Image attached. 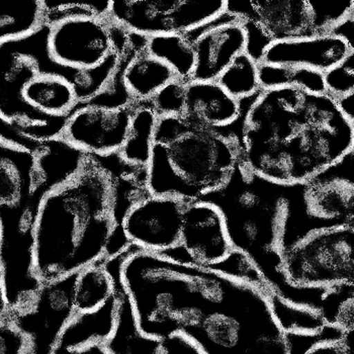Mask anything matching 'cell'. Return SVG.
<instances>
[{"mask_svg": "<svg viewBox=\"0 0 354 354\" xmlns=\"http://www.w3.org/2000/svg\"><path fill=\"white\" fill-rule=\"evenodd\" d=\"M117 311L118 295L115 288L113 297L95 311L74 315L63 331L58 346L78 348L91 343L106 342L115 328Z\"/></svg>", "mask_w": 354, "mask_h": 354, "instance_id": "cell-22", "label": "cell"}, {"mask_svg": "<svg viewBox=\"0 0 354 354\" xmlns=\"http://www.w3.org/2000/svg\"><path fill=\"white\" fill-rule=\"evenodd\" d=\"M102 259L76 273L73 305L76 313H89L102 307L115 292L113 279Z\"/></svg>", "mask_w": 354, "mask_h": 354, "instance_id": "cell-26", "label": "cell"}, {"mask_svg": "<svg viewBox=\"0 0 354 354\" xmlns=\"http://www.w3.org/2000/svg\"><path fill=\"white\" fill-rule=\"evenodd\" d=\"M354 150V123L327 93L262 89L244 118L239 161L283 185L305 183Z\"/></svg>", "mask_w": 354, "mask_h": 354, "instance_id": "cell-1", "label": "cell"}, {"mask_svg": "<svg viewBox=\"0 0 354 354\" xmlns=\"http://www.w3.org/2000/svg\"><path fill=\"white\" fill-rule=\"evenodd\" d=\"M133 250V246L129 247L124 252L106 261V268L113 279L118 295L115 328L108 340L104 343L108 353L203 354L198 346L183 334L156 338L145 335L140 331L132 304L122 281V266Z\"/></svg>", "mask_w": 354, "mask_h": 354, "instance_id": "cell-12", "label": "cell"}, {"mask_svg": "<svg viewBox=\"0 0 354 354\" xmlns=\"http://www.w3.org/2000/svg\"><path fill=\"white\" fill-rule=\"evenodd\" d=\"M325 93L334 100L354 93V51L324 73Z\"/></svg>", "mask_w": 354, "mask_h": 354, "instance_id": "cell-35", "label": "cell"}, {"mask_svg": "<svg viewBox=\"0 0 354 354\" xmlns=\"http://www.w3.org/2000/svg\"><path fill=\"white\" fill-rule=\"evenodd\" d=\"M187 202L168 196H150L135 205L124 222V233L140 250L161 255L180 245Z\"/></svg>", "mask_w": 354, "mask_h": 354, "instance_id": "cell-15", "label": "cell"}, {"mask_svg": "<svg viewBox=\"0 0 354 354\" xmlns=\"http://www.w3.org/2000/svg\"><path fill=\"white\" fill-rule=\"evenodd\" d=\"M227 0H111L109 17L145 36L185 34L226 12Z\"/></svg>", "mask_w": 354, "mask_h": 354, "instance_id": "cell-9", "label": "cell"}, {"mask_svg": "<svg viewBox=\"0 0 354 354\" xmlns=\"http://www.w3.org/2000/svg\"><path fill=\"white\" fill-rule=\"evenodd\" d=\"M180 245L194 266L205 268L220 263L234 250L218 207L200 200L185 205Z\"/></svg>", "mask_w": 354, "mask_h": 354, "instance_id": "cell-17", "label": "cell"}, {"mask_svg": "<svg viewBox=\"0 0 354 354\" xmlns=\"http://www.w3.org/2000/svg\"><path fill=\"white\" fill-rule=\"evenodd\" d=\"M353 25H354V12L349 15L347 19H345L344 21H341L340 24H338L335 28H332L331 32H329V35H332V36L339 37V38L343 39L349 46H351L353 49H354L353 41H354V34H353Z\"/></svg>", "mask_w": 354, "mask_h": 354, "instance_id": "cell-39", "label": "cell"}, {"mask_svg": "<svg viewBox=\"0 0 354 354\" xmlns=\"http://www.w3.org/2000/svg\"><path fill=\"white\" fill-rule=\"evenodd\" d=\"M85 156L60 137L43 142L35 153V176L19 181L15 203L0 205V279L10 313L28 308L41 286L35 272V227L41 203L80 171Z\"/></svg>", "mask_w": 354, "mask_h": 354, "instance_id": "cell-5", "label": "cell"}, {"mask_svg": "<svg viewBox=\"0 0 354 354\" xmlns=\"http://www.w3.org/2000/svg\"><path fill=\"white\" fill-rule=\"evenodd\" d=\"M133 111L134 104L126 108L104 109L78 102L60 138L85 154H115L128 137Z\"/></svg>", "mask_w": 354, "mask_h": 354, "instance_id": "cell-14", "label": "cell"}, {"mask_svg": "<svg viewBox=\"0 0 354 354\" xmlns=\"http://www.w3.org/2000/svg\"><path fill=\"white\" fill-rule=\"evenodd\" d=\"M288 354H354V330L327 325L315 333H286Z\"/></svg>", "mask_w": 354, "mask_h": 354, "instance_id": "cell-30", "label": "cell"}, {"mask_svg": "<svg viewBox=\"0 0 354 354\" xmlns=\"http://www.w3.org/2000/svg\"><path fill=\"white\" fill-rule=\"evenodd\" d=\"M54 354H109L104 343L96 342L78 348H63L57 346Z\"/></svg>", "mask_w": 354, "mask_h": 354, "instance_id": "cell-40", "label": "cell"}, {"mask_svg": "<svg viewBox=\"0 0 354 354\" xmlns=\"http://www.w3.org/2000/svg\"><path fill=\"white\" fill-rule=\"evenodd\" d=\"M0 354H30V339L8 312L0 319Z\"/></svg>", "mask_w": 354, "mask_h": 354, "instance_id": "cell-37", "label": "cell"}, {"mask_svg": "<svg viewBox=\"0 0 354 354\" xmlns=\"http://www.w3.org/2000/svg\"><path fill=\"white\" fill-rule=\"evenodd\" d=\"M218 84L236 100L250 97L261 91L259 63L248 54L238 55L217 80Z\"/></svg>", "mask_w": 354, "mask_h": 354, "instance_id": "cell-32", "label": "cell"}, {"mask_svg": "<svg viewBox=\"0 0 354 354\" xmlns=\"http://www.w3.org/2000/svg\"><path fill=\"white\" fill-rule=\"evenodd\" d=\"M111 1H74L55 2L41 0L45 26L53 27L57 24L68 19L82 17H108L111 10Z\"/></svg>", "mask_w": 354, "mask_h": 354, "instance_id": "cell-34", "label": "cell"}, {"mask_svg": "<svg viewBox=\"0 0 354 354\" xmlns=\"http://www.w3.org/2000/svg\"><path fill=\"white\" fill-rule=\"evenodd\" d=\"M44 26L41 0L0 1V44L21 40Z\"/></svg>", "mask_w": 354, "mask_h": 354, "instance_id": "cell-28", "label": "cell"}, {"mask_svg": "<svg viewBox=\"0 0 354 354\" xmlns=\"http://www.w3.org/2000/svg\"><path fill=\"white\" fill-rule=\"evenodd\" d=\"M294 185L257 176L238 159L227 183L200 201L218 207L234 250L249 259L277 296L322 317L330 288L294 286L283 272V237Z\"/></svg>", "mask_w": 354, "mask_h": 354, "instance_id": "cell-3", "label": "cell"}, {"mask_svg": "<svg viewBox=\"0 0 354 354\" xmlns=\"http://www.w3.org/2000/svg\"><path fill=\"white\" fill-rule=\"evenodd\" d=\"M259 83L262 89L277 87H300L316 93H325L324 74L305 67L259 64Z\"/></svg>", "mask_w": 354, "mask_h": 354, "instance_id": "cell-31", "label": "cell"}, {"mask_svg": "<svg viewBox=\"0 0 354 354\" xmlns=\"http://www.w3.org/2000/svg\"><path fill=\"white\" fill-rule=\"evenodd\" d=\"M353 51L339 37L323 35L273 43L264 53L261 63L305 67L324 74Z\"/></svg>", "mask_w": 354, "mask_h": 354, "instance_id": "cell-20", "label": "cell"}, {"mask_svg": "<svg viewBox=\"0 0 354 354\" xmlns=\"http://www.w3.org/2000/svg\"><path fill=\"white\" fill-rule=\"evenodd\" d=\"M148 39L149 37L145 35L129 30L128 41L120 52L117 67L106 88L91 100L83 102V104L104 109H120L132 106L134 102L124 84V70L138 54L147 49Z\"/></svg>", "mask_w": 354, "mask_h": 354, "instance_id": "cell-27", "label": "cell"}, {"mask_svg": "<svg viewBox=\"0 0 354 354\" xmlns=\"http://www.w3.org/2000/svg\"><path fill=\"white\" fill-rule=\"evenodd\" d=\"M238 159L231 140L192 126L181 115H163L153 138L148 187L153 196L194 202L222 187Z\"/></svg>", "mask_w": 354, "mask_h": 354, "instance_id": "cell-7", "label": "cell"}, {"mask_svg": "<svg viewBox=\"0 0 354 354\" xmlns=\"http://www.w3.org/2000/svg\"><path fill=\"white\" fill-rule=\"evenodd\" d=\"M226 12L277 41L319 36L311 0H227Z\"/></svg>", "mask_w": 354, "mask_h": 354, "instance_id": "cell-16", "label": "cell"}, {"mask_svg": "<svg viewBox=\"0 0 354 354\" xmlns=\"http://www.w3.org/2000/svg\"><path fill=\"white\" fill-rule=\"evenodd\" d=\"M270 301L275 318L286 333H315L327 326L320 314L292 305L273 290L270 292Z\"/></svg>", "mask_w": 354, "mask_h": 354, "instance_id": "cell-33", "label": "cell"}, {"mask_svg": "<svg viewBox=\"0 0 354 354\" xmlns=\"http://www.w3.org/2000/svg\"><path fill=\"white\" fill-rule=\"evenodd\" d=\"M109 172L113 183V232L106 250V260L124 252L131 244L124 233V222L135 205L152 196L148 187V167L126 162L118 153L93 156Z\"/></svg>", "mask_w": 354, "mask_h": 354, "instance_id": "cell-18", "label": "cell"}, {"mask_svg": "<svg viewBox=\"0 0 354 354\" xmlns=\"http://www.w3.org/2000/svg\"><path fill=\"white\" fill-rule=\"evenodd\" d=\"M0 140L10 145L15 146L19 149L28 151L34 154L40 149L41 143H43V142L28 139V138L19 134L14 127L6 123L1 118H0Z\"/></svg>", "mask_w": 354, "mask_h": 354, "instance_id": "cell-38", "label": "cell"}, {"mask_svg": "<svg viewBox=\"0 0 354 354\" xmlns=\"http://www.w3.org/2000/svg\"><path fill=\"white\" fill-rule=\"evenodd\" d=\"M343 115L354 123V93L336 100Z\"/></svg>", "mask_w": 354, "mask_h": 354, "instance_id": "cell-41", "label": "cell"}, {"mask_svg": "<svg viewBox=\"0 0 354 354\" xmlns=\"http://www.w3.org/2000/svg\"><path fill=\"white\" fill-rule=\"evenodd\" d=\"M158 118L152 100L134 102L128 137L118 152L123 160L133 165L148 167Z\"/></svg>", "mask_w": 354, "mask_h": 354, "instance_id": "cell-25", "label": "cell"}, {"mask_svg": "<svg viewBox=\"0 0 354 354\" xmlns=\"http://www.w3.org/2000/svg\"><path fill=\"white\" fill-rule=\"evenodd\" d=\"M246 32L239 21L222 24L201 35L194 43V82H217L234 59L246 51ZM191 80V82H192Z\"/></svg>", "mask_w": 354, "mask_h": 354, "instance_id": "cell-21", "label": "cell"}, {"mask_svg": "<svg viewBox=\"0 0 354 354\" xmlns=\"http://www.w3.org/2000/svg\"><path fill=\"white\" fill-rule=\"evenodd\" d=\"M303 205L313 233L354 226V150L304 183Z\"/></svg>", "mask_w": 354, "mask_h": 354, "instance_id": "cell-10", "label": "cell"}, {"mask_svg": "<svg viewBox=\"0 0 354 354\" xmlns=\"http://www.w3.org/2000/svg\"><path fill=\"white\" fill-rule=\"evenodd\" d=\"M179 333L203 354H288L286 333L270 301L272 288L198 266Z\"/></svg>", "mask_w": 354, "mask_h": 354, "instance_id": "cell-4", "label": "cell"}, {"mask_svg": "<svg viewBox=\"0 0 354 354\" xmlns=\"http://www.w3.org/2000/svg\"><path fill=\"white\" fill-rule=\"evenodd\" d=\"M288 283L333 288L354 285V226L315 232L283 255Z\"/></svg>", "mask_w": 354, "mask_h": 354, "instance_id": "cell-8", "label": "cell"}, {"mask_svg": "<svg viewBox=\"0 0 354 354\" xmlns=\"http://www.w3.org/2000/svg\"><path fill=\"white\" fill-rule=\"evenodd\" d=\"M185 87L187 83L176 80L157 93L152 98V102L158 117L183 115Z\"/></svg>", "mask_w": 354, "mask_h": 354, "instance_id": "cell-36", "label": "cell"}, {"mask_svg": "<svg viewBox=\"0 0 354 354\" xmlns=\"http://www.w3.org/2000/svg\"><path fill=\"white\" fill-rule=\"evenodd\" d=\"M23 97L30 106L52 117H68L80 102L71 83L51 74H40L28 82Z\"/></svg>", "mask_w": 354, "mask_h": 354, "instance_id": "cell-24", "label": "cell"}, {"mask_svg": "<svg viewBox=\"0 0 354 354\" xmlns=\"http://www.w3.org/2000/svg\"><path fill=\"white\" fill-rule=\"evenodd\" d=\"M49 32L50 27L44 26L21 40L0 44V118L19 134L38 142L60 137L69 115L52 117L30 106L23 97L26 85L40 74L60 76L71 83L78 102H87L106 88L119 60L113 52L91 71L61 66L50 56Z\"/></svg>", "mask_w": 354, "mask_h": 354, "instance_id": "cell-6", "label": "cell"}, {"mask_svg": "<svg viewBox=\"0 0 354 354\" xmlns=\"http://www.w3.org/2000/svg\"><path fill=\"white\" fill-rule=\"evenodd\" d=\"M178 80L174 70L155 58L147 49L137 55L127 66L124 84L133 102L151 100L164 86Z\"/></svg>", "mask_w": 354, "mask_h": 354, "instance_id": "cell-23", "label": "cell"}, {"mask_svg": "<svg viewBox=\"0 0 354 354\" xmlns=\"http://www.w3.org/2000/svg\"><path fill=\"white\" fill-rule=\"evenodd\" d=\"M113 232L111 176L86 154L80 171L41 203L35 227V272L41 285L106 260Z\"/></svg>", "mask_w": 354, "mask_h": 354, "instance_id": "cell-2", "label": "cell"}, {"mask_svg": "<svg viewBox=\"0 0 354 354\" xmlns=\"http://www.w3.org/2000/svg\"><path fill=\"white\" fill-rule=\"evenodd\" d=\"M75 274L43 283L30 306L10 313L30 339V354H54L63 331L74 315Z\"/></svg>", "mask_w": 354, "mask_h": 354, "instance_id": "cell-11", "label": "cell"}, {"mask_svg": "<svg viewBox=\"0 0 354 354\" xmlns=\"http://www.w3.org/2000/svg\"><path fill=\"white\" fill-rule=\"evenodd\" d=\"M242 100L229 95L218 82H192L185 87L181 117L192 126L225 133L241 117Z\"/></svg>", "mask_w": 354, "mask_h": 354, "instance_id": "cell-19", "label": "cell"}, {"mask_svg": "<svg viewBox=\"0 0 354 354\" xmlns=\"http://www.w3.org/2000/svg\"><path fill=\"white\" fill-rule=\"evenodd\" d=\"M147 52L167 64L181 82H191L196 53L185 34L156 35L148 39Z\"/></svg>", "mask_w": 354, "mask_h": 354, "instance_id": "cell-29", "label": "cell"}, {"mask_svg": "<svg viewBox=\"0 0 354 354\" xmlns=\"http://www.w3.org/2000/svg\"><path fill=\"white\" fill-rule=\"evenodd\" d=\"M48 50L52 60L67 68L91 71L113 53L109 17L68 19L50 28Z\"/></svg>", "mask_w": 354, "mask_h": 354, "instance_id": "cell-13", "label": "cell"}]
</instances>
